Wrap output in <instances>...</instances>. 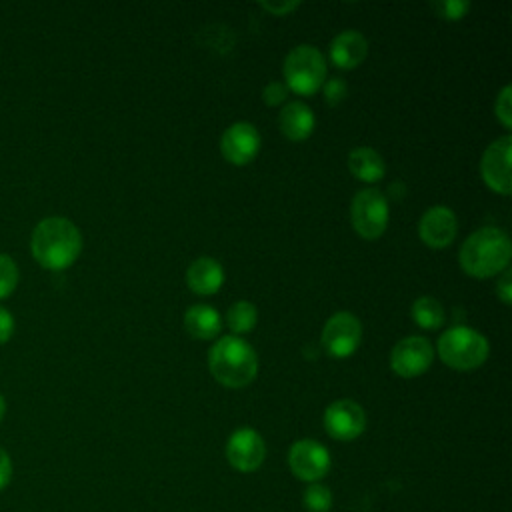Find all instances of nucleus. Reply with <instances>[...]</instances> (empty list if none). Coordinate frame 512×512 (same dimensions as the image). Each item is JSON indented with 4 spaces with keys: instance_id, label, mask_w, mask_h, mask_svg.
Returning <instances> with one entry per match:
<instances>
[{
    "instance_id": "f257e3e1",
    "label": "nucleus",
    "mask_w": 512,
    "mask_h": 512,
    "mask_svg": "<svg viewBox=\"0 0 512 512\" xmlns=\"http://www.w3.org/2000/svg\"><path fill=\"white\" fill-rule=\"evenodd\" d=\"M30 248L40 266L48 270H64L80 256L82 234L68 218L50 216L36 224Z\"/></svg>"
},
{
    "instance_id": "f03ea898",
    "label": "nucleus",
    "mask_w": 512,
    "mask_h": 512,
    "mask_svg": "<svg viewBox=\"0 0 512 512\" xmlns=\"http://www.w3.org/2000/svg\"><path fill=\"white\" fill-rule=\"evenodd\" d=\"M510 254L508 234L496 226H484L464 240L460 248V266L474 278H488L506 270Z\"/></svg>"
},
{
    "instance_id": "7ed1b4c3",
    "label": "nucleus",
    "mask_w": 512,
    "mask_h": 512,
    "mask_svg": "<svg viewBox=\"0 0 512 512\" xmlns=\"http://www.w3.org/2000/svg\"><path fill=\"white\" fill-rule=\"evenodd\" d=\"M208 366L220 384L228 388H242L256 378L258 356L246 340L238 336H222L210 348Z\"/></svg>"
},
{
    "instance_id": "20e7f679",
    "label": "nucleus",
    "mask_w": 512,
    "mask_h": 512,
    "mask_svg": "<svg viewBox=\"0 0 512 512\" xmlns=\"http://www.w3.org/2000/svg\"><path fill=\"white\" fill-rule=\"evenodd\" d=\"M440 358L456 370H474L488 358V340L474 328L454 326L438 338Z\"/></svg>"
},
{
    "instance_id": "39448f33",
    "label": "nucleus",
    "mask_w": 512,
    "mask_h": 512,
    "mask_svg": "<svg viewBox=\"0 0 512 512\" xmlns=\"http://www.w3.org/2000/svg\"><path fill=\"white\" fill-rule=\"evenodd\" d=\"M326 62L318 48L300 44L292 48L284 60L286 88L290 86L298 94H312L324 84Z\"/></svg>"
},
{
    "instance_id": "423d86ee",
    "label": "nucleus",
    "mask_w": 512,
    "mask_h": 512,
    "mask_svg": "<svg viewBox=\"0 0 512 512\" xmlns=\"http://www.w3.org/2000/svg\"><path fill=\"white\" fill-rule=\"evenodd\" d=\"M350 218L362 238H378L388 224V202L384 194L376 188L358 190L350 204Z\"/></svg>"
},
{
    "instance_id": "0eeeda50",
    "label": "nucleus",
    "mask_w": 512,
    "mask_h": 512,
    "mask_svg": "<svg viewBox=\"0 0 512 512\" xmlns=\"http://www.w3.org/2000/svg\"><path fill=\"white\" fill-rule=\"evenodd\" d=\"M362 338L360 320L352 312H336L322 330V346L334 358L350 356Z\"/></svg>"
},
{
    "instance_id": "6e6552de",
    "label": "nucleus",
    "mask_w": 512,
    "mask_h": 512,
    "mask_svg": "<svg viewBox=\"0 0 512 512\" xmlns=\"http://www.w3.org/2000/svg\"><path fill=\"white\" fill-rule=\"evenodd\" d=\"M288 466L296 478L316 482L330 470V454L316 440H298L288 452Z\"/></svg>"
},
{
    "instance_id": "1a4fd4ad",
    "label": "nucleus",
    "mask_w": 512,
    "mask_h": 512,
    "mask_svg": "<svg viewBox=\"0 0 512 512\" xmlns=\"http://www.w3.org/2000/svg\"><path fill=\"white\" fill-rule=\"evenodd\" d=\"M324 428L336 440H354L366 428V414L362 406L350 398L332 402L324 412Z\"/></svg>"
},
{
    "instance_id": "9d476101",
    "label": "nucleus",
    "mask_w": 512,
    "mask_h": 512,
    "mask_svg": "<svg viewBox=\"0 0 512 512\" xmlns=\"http://www.w3.org/2000/svg\"><path fill=\"white\" fill-rule=\"evenodd\" d=\"M434 350L432 344L422 336H406L402 338L390 354V366L398 376L412 378L428 370L432 364Z\"/></svg>"
},
{
    "instance_id": "9b49d317",
    "label": "nucleus",
    "mask_w": 512,
    "mask_h": 512,
    "mask_svg": "<svg viewBox=\"0 0 512 512\" xmlns=\"http://www.w3.org/2000/svg\"><path fill=\"white\" fill-rule=\"evenodd\" d=\"M266 456L262 436L252 428H238L226 444V458L238 472H254Z\"/></svg>"
},
{
    "instance_id": "f8f14e48",
    "label": "nucleus",
    "mask_w": 512,
    "mask_h": 512,
    "mask_svg": "<svg viewBox=\"0 0 512 512\" xmlns=\"http://www.w3.org/2000/svg\"><path fill=\"white\" fill-rule=\"evenodd\" d=\"M510 148H512V138L510 136H502L498 140H494L482 156L480 162V170H482V178L484 182L500 192V194H510L512 188V180H510Z\"/></svg>"
},
{
    "instance_id": "ddd939ff",
    "label": "nucleus",
    "mask_w": 512,
    "mask_h": 512,
    "mask_svg": "<svg viewBox=\"0 0 512 512\" xmlns=\"http://www.w3.org/2000/svg\"><path fill=\"white\" fill-rule=\"evenodd\" d=\"M260 148V132L250 122H236L220 138V152L232 164L250 162Z\"/></svg>"
},
{
    "instance_id": "4468645a",
    "label": "nucleus",
    "mask_w": 512,
    "mask_h": 512,
    "mask_svg": "<svg viewBox=\"0 0 512 512\" xmlns=\"http://www.w3.org/2000/svg\"><path fill=\"white\" fill-rule=\"evenodd\" d=\"M458 230V222L454 212L448 206H432L424 212L418 224L420 238L424 244L432 248H444L448 246Z\"/></svg>"
},
{
    "instance_id": "2eb2a0df",
    "label": "nucleus",
    "mask_w": 512,
    "mask_h": 512,
    "mask_svg": "<svg viewBox=\"0 0 512 512\" xmlns=\"http://www.w3.org/2000/svg\"><path fill=\"white\" fill-rule=\"evenodd\" d=\"M368 54V42L358 30H344L330 42V60L338 68H356Z\"/></svg>"
},
{
    "instance_id": "dca6fc26",
    "label": "nucleus",
    "mask_w": 512,
    "mask_h": 512,
    "mask_svg": "<svg viewBox=\"0 0 512 512\" xmlns=\"http://www.w3.org/2000/svg\"><path fill=\"white\" fill-rule=\"evenodd\" d=\"M186 282L196 294H214L224 282V270L214 258L200 256L188 266Z\"/></svg>"
},
{
    "instance_id": "f3484780",
    "label": "nucleus",
    "mask_w": 512,
    "mask_h": 512,
    "mask_svg": "<svg viewBox=\"0 0 512 512\" xmlns=\"http://www.w3.org/2000/svg\"><path fill=\"white\" fill-rule=\"evenodd\" d=\"M278 122H280L282 134L288 136L290 140H304L314 130V114H312L310 106L300 100L288 102L282 108Z\"/></svg>"
},
{
    "instance_id": "a211bd4d",
    "label": "nucleus",
    "mask_w": 512,
    "mask_h": 512,
    "mask_svg": "<svg viewBox=\"0 0 512 512\" xmlns=\"http://www.w3.org/2000/svg\"><path fill=\"white\" fill-rule=\"evenodd\" d=\"M184 326L188 334H192L194 338L208 340L220 332L222 322H220V314L212 306L194 304L184 314Z\"/></svg>"
},
{
    "instance_id": "6ab92c4d",
    "label": "nucleus",
    "mask_w": 512,
    "mask_h": 512,
    "mask_svg": "<svg viewBox=\"0 0 512 512\" xmlns=\"http://www.w3.org/2000/svg\"><path fill=\"white\" fill-rule=\"evenodd\" d=\"M348 168L356 178L364 182H376L386 172L382 156L368 146H358L348 154Z\"/></svg>"
},
{
    "instance_id": "aec40b11",
    "label": "nucleus",
    "mask_w": 512,
    "mask_h": 512,
    "mask_svg": "<svg viewBox=\"0 0 512 512\" xmlns=\"http://www.w3.org/2000/svg\"><path fill=\"white\" fill-rule=\"evenodd\" d=\"M412 318L418 326L426 330H434L444 322V308L436 298L422 296L412 304Z\"/></svg>"
},
{
    "instance_id": "412c9836",
    "label": "nucleus",
    "mask_w": 512,
    "mask_h": 512,
    "mask_svg": "<svg viewBox=\"0 0 512 512\" xmlns=\"http://www.w3.org/2000/svg\"><path fill=\"white\" fill-rule=\"evenodd\" d=\"M256 318H258L256 308H254V304L248 302V300H238V302H234V304L228 308V314H226V322H228L230 330L236 332V334H244V332L252 330L254 324H256Z\"/></svg>"
},
{
    "instance_id": "4be33fe9",
    "label": "nucleus",
    "mask_w": 512,
    "mask_h": 512,
    "mask_svg": "<svg viewBox=\"0 0 512 512\" xmlns=\"http://www.w3.org/2000/svg\"><path fill=\"white\" fill-rule=\"evenodd\" d=\"M308 512H328L332 508V492L324 484H310L302 494Z\"/></svg>"
},
{
    "instance_id": "5701e85b",
    "label": "nucleus",
    "mask_w": 512,
    "mask_h": 512,
    "mask_svg": "<svg viewBox=\"0 0 512 512\" xmlns=\"http://www.w3.org/2000/svg\"><path fill=\"white\" fill-rule=\"evenodd\" d=\"M18 284V266L8 254H0V300L10 296Z\"/></svg>"
},
{
    "instance_id": "b1692460",
    "label": "nucleus",
    "mask_w": 512,
    "mask_h": 512,
    "mask_svg": "<svg viewBox=\"0 0 512 512\" xmlns=\"http://www.w3.org/2000/svg\"><path fill=\"white\" fill-rule=\"evenodd\" d=\"M470 8V2L466 0H442V2H434L432 10L440 16V18H448V20H458L462 18Z\"/></svg>"
},
{
    "instance_id": "393cba45",
    "label": "nucleus",
    "mask_w": 512,
    "mask_h": 512,
    "mask_svg": "<svg viewBox=\"0 0 512 512\" xmlns=\"http://www.w3.org/2000/svg\"><path fill=\"white\" fill-rule=\"evenodd\" d=\"M322 90H324L326 102H328L330 106H336V104H340V102L344 100V96H346V82H344V78H340V76H332V78L324 80Z\"/></svg>"
},
{
    "instance_id": "a878e982",
    "label": "nucleus",
    "mask_w": 512,
    "mask_h": 512,
    "mask_svg": "<svg viewBox=\"0 0 512 512\" xmlns=\"http://www.w3.org/2000/svg\"><path fill=\"white\" fill-rule=\"evenodd\" d=\"M510 94H512V88L510 86H504L498 100H496V116L500 118V122L504 126H512V104H510Z\"/></svg>"
},
{
    "instance_id": "bb28decb",
    "label": "nucleus",
    "mask_w": 512,
    "mask_h": 512,
    "mask_svg": "<svg viewBox=\"0 0 512 512\" xmlns=\"http://www.w3.org/2000/svg\"><path fill=\"white\" fill-rule=\"evenodd\" d=\"M288 96V88L284 82H278V80H272L264 86V92H262V98L268 106H276L280 104L284 98Z\"/></svg>"
},
{
    "instance_id": "cd10ccee",
    "label": "nucleus",
    "mask_w": 512,
    "mask_h": 512,
    "mask_svg": "<svg viewBox=\"0 0 512 512\" xmlns=\"http://www.w3.org/2000/svg\"><path fill=\"white\" fill-rule=\"evenodd\" d=\"M496 292H498V296L504 304H510V300H512V274H510V270H502Z\"/></svg>"
},
{
    "instance_id": "c85d7f7f",
    "label": "nucleus",
    "mask_w": 512,
    "mask_h": 512,
    "mask_svg": "<svg viewBox=\"0 0 512 512\" xmlns=\"http://www.w3.org/2000/svg\"><path fill=\"white\" fill-rule=\"evenodd\" d=\"M14 332V316L0 306V344L8 342Z\"/></svg>"
},
{
    "instance_id": "c756f323",
    "label": "nucleus",
    "mask_w": 512,
    "mask_h": 512,
    "mask_svg": "<svg viewBox=\"0 0 512 512\" xmlns=\"http://www.w3.org/2000/svg\"><path fill=\"white\" fill-rule=\"evenodd\" d=\"M12 478V460L8 452L0 446V490H4L10 484Z\"/></svg>"
},
{
    "instance_id": "7c9ffc66",
    "label": "nucleus",
    "mask_w": 512,
    "mask_h": 512,
    "mask_svg": "<svg viewBox=\"0 0 512 512\" xmlns=\"http://www.w3.org/2000/svg\"><path fill=\"white\" fill-rule=\"evenodd\" d=\"M260 6L272 14H288L290 10L298 8V2H260Z\"/></svg>"
},
{
    "instance_id": "2f4dec72",
    "label": "nucleus",
    "mask_w": 512,
    "mask_h": 512,
    "mask_svg": "<svg viewBox=\"0 0 512 512\" xmlns=\"http://www.w3.org/2000/svg\"><path fill=\"white\" fill-rule=\"evenodd\" d=\"M4 412H6V402H4V396L0 394V422L4 418Z\"/></svg>"
}]
</instances>
